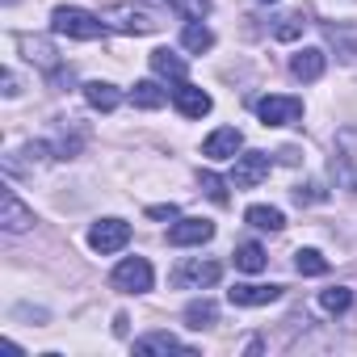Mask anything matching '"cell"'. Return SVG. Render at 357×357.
Returning <instances> with one entry per match:
<instances>
[{
    "label": "cell",
    "instance_id": "obj_23",
    "mask_svg": "<svg viewBox=\"0 0 357 357\" xmlns=\"http://www.w3.org/2000/svg\"><path fill=\"white\" fill-rule=\"evenodd\" d=\"M265 261H269V257H265L261 244H240V248H236V269H244V273H261Z\"/></svg>",
    "mask_w": 357,
    "mask_h": 357
},
{
    "label": "cell",
    "instance_id": "obj_32",
    "mask_svg": "<svg viewBox=\"0 0 357 357\" xmlns=\"http://www.w3.org/2000/svg\"><path fill=\"white\" fill-rule=\"evenodd\" d=\"M261 5H278V0H261Z\"/></svg>",
    "mask_w": 357,
    "mask_h": 357
},
{
    "label": "cell",
    "instance_id": "obj_5",
    "mask_svg": "<svg viewBox=\"0 0 357 357\" xmlns=\"http://www.w3.org/2000/svg\"><path fill=\"white\" fill-rule=\"evenodd\" d=\"M257 118L265 126H294V122H303V101L286 97V93H269L257 101Z\"/></svg>",
    "mask_w": 357,
    "mask_h": 357
},
{
    "label": "cell",
    "instance_id": "obj_6",
    "mask_svg": "<svg viewBox=\"0 0 357 357\" xmlns=\"http://www.w3.org/2000/svg\"><path fill=\"white\" fill-rule=\"evenodd\" d=\"M126 244H130V223H126V219H97V223L89 227V248L101 252V257L122 252Z\"/></svg>",
    "mask_w": 357,
    "mask_h": 357
},
{
    "label": "cell",
    "instance_id": "obj_9",
    "mask_svg": "<svg viewBox=\"0 0 357 357\" xmlns=\"http://www.w3.org/2000/svg\"><path fill=\"white\" fill-rule=\"evenodd\" d=\"M172 105H176V114H181V118H206L215 109L211 93L198 89V84H190V80H181V84L172 89Z\"/></svg>",
    "mask_w": 357,
    "mask_h": 357
},
{
    "label": "cell",
    "instance_id": "obj_28",
    "mask_svg": "<svg viewBox=\"0 0 357 357\" xmlns=\"http://www.w3.org/2000/svg\"><path fill=\"white\" fill-rule=\"evenodd\" d=\"M202 190H206V198L211 202H219V206H227V185L219 181L215 172H202Z\"/></svg>",
    "mask_w": 357,
    "mask_h": 357
},
{
    "label": "cell",
    "instance_id": "obj_29",
    "mask_svg": "<svg viewBox=\"0 0 357 357\" xmlns=\"http://www.w3.org/2000/svg\"><path fill=\"white\" fill-rule=\"evenodd\" d=\"M324 198H328V194H324L315 181H307V185H298V190H294V202H298V206H311V202H324Z\"/></svg>",
    "mask_w": 357,
    "mask_h": 357
},
{
    "label": "cell",
    "instance_id": "obj_31",
    "mask_svg": "<svg viewBox=\"0 0 357 357\" xmlns=\"http://www.w3.org/2000/svg\"><path fill=\"white\" fill-rule=\"evenodd\" d=\"M22 89H17V76L13 72H5V97H17Z\"/></svg>",
    "mask_w": 357,
    "mask_h": 357
},
{
    "label": "cell",
    "instance_id": "obj_30",
    "mask_svg": "<svg viewBox=\"0 0 357 357\" xmlns=\"http://www.w3.org/2000/svg\"><path fill=\"white\" fill-rule=\"evenodd\" d=\"M147 219H168L172 223V219H181V211H176L172 202H164V206H147Z\"/></svg>",
    "mask_w": 357,
    "mask_h": 357
},
{
    "label": "cell",
    "instance_id": "obj_22",
    "mask_svg": "<svg viewBox=\"0 0 357 357\" xmlns=\"http://www.w3.org/2000/svg\"><path fill=\"white\" fill-rule=\"evenodd\" d=\"M294 269H298L303 278H324V273H328V257L315 252V248H298V252H294Z\"/></svg>",
    "mask_w": 357,
    "mask_h": 357
},
{
    "label": "cell",
    "instance_id": "obj_16",
    "mask_svg": "<svg viewBox=\"0 0 357 357\" xmlns=\"http://www.w3.org/2000/svg\"><path fill=\"white\" fill-rule=\"evenodd\" d=\"M151 72H155V76H164V80H172V84H181V80L190 76V63L176 55V51L160 47V51H151Z\"/></svg>",
    "mask_w": 357,
    "mask_h": 357
},
{
    "label": "cell",
    "instance_id": "obj_3",
    "mask_svg": "<svg viewBox=\"0 0 357 357\" xmlns=\"http://www.w3.org/2000/svg\"><path fill=\"white\" fill-rule=\"evenodd\" d=\"M151 282H155V269H151L147 257H122L109 273V286L122 290V294H147Z\"/></svg>",
    "mask_w": 357,
    "mask_h": 357
},
{
    "label": "cell",
    "instance_id": "obj_21",
    "mask_svg": "<svg viewBox=\"0 0 357 357\" xmlns=\"http://www.w3.org/2000/svg\"><path fill=\"white\" fill-rule=\"evenodd\" d=\"M257 231H282L286 227V215L278 211V206H248V215H244Z\"/></svg>",
    "mask_w": 357,
    "mask_h": 357
},
{
    "label": "cell",
    "instance_id": "obj_4",
    "mask_svg": "<svg viewBox=\"0 0 357 357\" xmlns=\"http://www.w3.org/2000/svg\"><path fill=\"white\" fill-rule=\"evenodd\" d=\"M223 278V265L211 261V257H185L181 265L172 269V286L176 290H206Z\"/></svg>",
    "mask_w": 357,
    "mask_h": 357
},
{
    "label": "cell",
    "instance_id": "obj_15",
    "mask_svg": "<svg viewBox=\"0 0 357 357\" xmlns=\"http://www.w3.org/2000/svg\"><path fill=\"white\" fill-rule=\"evenodd\" d=\"M324 68H328V55L319 51V47H303L294 59H290V72L303 80V84H311V80H319L324 76Z\"/></svg>",
    "mask_w": 357,
    "mask_h": 357
},
{
    "label": "cell",
    "instance_id": "obj_11",
    "mask_svg": "<svg viewBox=\"0 0 357 357\" xmlns=\"http://www.w3.org/2000/svg\"><path fill=\"white\" fill-rule=\"evenodd\" d=\"M0 227H5L9 236H22V231H30V227H34V211H30L13 190H5V206H0Z\"/></svg>",
    "mask_w": 357,
    "mask_h": 357
},
{
    "label": "cell",
    "instance_id": "obj_24",
    "mask_svg": "<svg viewBox=\"0 0 357 357\" xmlns=\"http://www.w3.org/2000/svg\"><path fill=\"white\" fill-rule=\"evenodd\" d=\"M303 30H307V17H303V13H286V17H278L273 38H278V43H294Z\"/></svg>",
    "mask_w": 357,
    "mask_h": 357
},
{
    "label": "cell",
    "instance_id": "obj_25",
    "mask_svg": "<svg viewBox=\"0 0 357 357\" xmlns=\"http://www.w3.org/2000/svg\"><path fill=\"white\" fill-rule=\"evenodd\" d=\"M332 176H336V185H340V190L357 194V164H353L349 155H336V160H332Z\"/></svg>",
    "mask_w": 357,
    "mask_h": 357
},
{
    "label": "cell",
    "instance_id": "obj_18",
    "mask_svg": "<svg viewBox=\"0 0 357 357\" xmlns=\"http://www.w3.org/2000/svg\"><path fill=\"white\" fill-rule=\"evenodd\" d=\"M130 101H135L139 109H160V105H168V89H160L155 80H135Z\"/></svg>",
    "mask_w": 357,
    "mask_h": 357
},
{
    "label": "cell",
    "instance_id": "obj_26",
    "mask_svg": "<svg viewBox=\"0 0 357 357\" xmlns=\"http://www.w3.org/2000/svg\"><path fill=\"white\" fill-rule=\"evenodd\" d=\"M349 303H353V290H349V286H332V290H324V294H319V307H324V311H332V315L349 311Z\"/></svg>",
    "mask_w": 357,
    "mask_h": 357
},
{
    "label": "cell",
    "instance_id": "obj_2",
    "mask_svg": "<svg viewBox=\"0 0 357 357\" xmlns=\"http://www.w3.org/2000/svg\"><path fill=\"white\" fill-rule=\"evenodd\" d=\"M101 22H105L109 30H118V34H135V38L160 30L155 13H147V9H139V5H101Z\"/></svg>",
    "mask_w": 357,
    "mask_h": 357
},
{
    "label": "cell",
    "instance_id": "obj_17",
    "mask_svg": "<svg viewBox=\"0 0 357 357\" xmlns=\"http://www.w3.org/2000/svg\"><path fill=\"white\" fill-rule=\"evenodd\" d=\"M84 101H89L93 109H101V114H114V109L122 105V89L109 84V80H89V84H84Z\"/></svg>",
    "mask_w": 357,
    "mask_h": 357
},
{
    "label": "cell",
    "instance_id": "obj_10",
    "mask_svg": "<svg viewBox=\"0 0 357 357\" xmlns=\"http://www.w3.org/2000/svg\"><path fill=\"white\" fill-rule=\"evenodd\" d=\"M286 294V286H261V282H248V286H231L227 298L231 307H269Z\"/></svg>",
    "mask_w": 357,
    "mask_h": 357
},
{
    "label": "cell",
    "instance_id": "obj_13",
    "mask_svg": "<svg viewBox=\"0 0 357 357\" xmlns=\"http://www.w3.org/2000/svg\"><path fill=\"white\" fill-rule=\"evenodd\" d=\"M17 47H22V55L34 63V68H43V72H59V55H55V47L47 43V38H34V34H22L17 38Z\"/></svg>",
    "mask_w": 357,
    "mask_h": 357
},
{
    "label": "cell",
    "instance_id": "obj_14",
    "mask_svg": "<svg viewBox=\"0 0 357 357\" xmlns=\"http://www.w3.org/2000/svg\"><path fill=\"white\" fill-rule=\"evenodd\" d=\"M135 353H143V357H151V353H181V357H194V349H190L185 340H176L172 332H147V336H139V340H135Z\"/></svg>",
    "mask_w": 357,
    "mask_h": 357
},
{
    "label": "cell",
    "instance_id": "obj_27",
    "mask_svg": "<svg viewBox=\"0 0 357 357\" xmlns=\"http://www.w3.org/2000/svg\"><path fill=\"white\" fill-rule=\"evenodd\" d=\"M168 9L181 13V17H190V22H202L211 13V0H168Z\"/></svg>",
    "mask_w": 357,
    "mask_h": 357
},
{
    "label": "cell",
    "instance_id": "obj_1",
    "mask_svg": "<svg viewBox=\"0 0 357 357\" xmlns=\"http://www.w3.org/2000/svg\"><path fill=\"white\" fill-rule=\"evenodd\" d=\"M51 30L63 34V38H76V43H97L109 26L101 22V13H89V9H76V5H59L51 13Z\"/></svg>",
    "mask_w": 357,
    "mask_h": 357
},
{
    "label": "cell",
    "instance_id": "obj_20",
    "mask_svg": "<svg viewBox=\"0 0 357 357\" xmlns=\"http://www.w3.org/2000/svg\"><path fill=\"white\" fill-rule=\"evenodd\" d=\"M215 319H219V307H215L211 298H194V303L185 307V328H194V332L211 328Z\"/></svg>",
    "mask_w": 357,
    "mask_h": 357
},
{
    "label": "cell",
    "instance_id": "obj_19",
    "mask_svg": "<svg viewBox=\"0 0 357 357\" xmlns=\"http://www.w3.org/2000/svg\"><path fill=\"white\" fill-rule=\"evenodd\" d=\"M181 47H185V51H194V55H202V51H211V47H215V30H211V26H202V22H190V26L181 30Z\"/></svg>",
    "mask_w": 357,
    "mask_h": 357
},
{
    "label": "cell",
    "instance_id": "obj_7",
    "mask_svg": "<svg viewBox=\"0 0 357 357\" xmlns=\"http://www.w3.org/2000/svg\"><path fill=\"white\" fill-rule=\"evenodd\" d=\"M269 172H273V155L269 151H244V155H236V168H231V190H252V185L265 181Z\"/></svg>",
    "mask_w": 357,
    "mask_h": 357
},
{
    "label": "cell",
    "instance_id": "obj_8",
    "mask_svg": "<svg viewBox=\"0 0 357 357\" xmlns=\"http://www.w3.org/2000/svg\"><path fill=\"white\" fill-rule=\"evenodd\" d=\"M206 240H215V223L211 219H176L168 227V244L172 248H202Z\"/></svg>",
    "mask_w": 357,
    "mask_h": 357
},
{
    "label": "cell",
    "instance_id": "obj_12",
    "mask_svg": "<svg viewBox=\"0 0 357 357\" xmlns=\"http://www.w3.org/2000/svg\"><path fill=\"white\" fill-rule=\"evenodd\" d=\"M240 147H244V135H240L236 126H219V130L206 135L202 155H211V160H231V155H240Z\"/></svg>",
    "mask_w": 357,
    "mask_h": 357
}]
</instances>
